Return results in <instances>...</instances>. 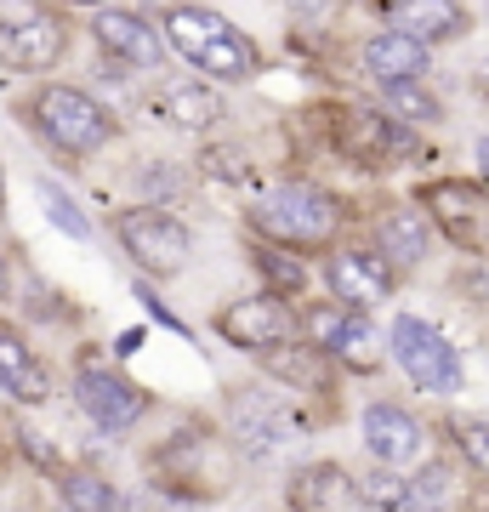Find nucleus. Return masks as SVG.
Segmentation results:
<instances>
[{
	"instance_id": "obj_1",
	"label": "nucleus",
	"mask_w": 489,
	"mask_h": 512,
	"mask_svg": "<svg viewBox=\"0 0 489 512\" xmlns=\"http://www.w3.org/2000/svg\"><path fill=\"white\" fill-rule=\"evenodd\" d=\"M160 40L165 52H177L188 69H200V80H217V86L251 80L256 63H262L256 40L245 29H234L217 6H165Z\"/></svg>"
},
{
	"instance_id": "obj_2",
	"label": "nucleus",
	"mask_w": 489,
	"mask_h": 512,
	"mask_svg": "<svg viewBox=\"0 0 489 512\" xmlns=\"http://www.w3.org/2000/svg\"><path fill=\"white\" fill-rule=\"evenodd\" d=\"M347 205L319 183H279L273 194H262L251 211V234L256 245H273L285 256H308L330 251V239L342 234Z\"/></svg>"
},
{
	"instance_id": "obj_3",
	"label": "nucleus",
	"mask_w": 489,
	"mask_h": 512,
	"mask_svg": "<svg viewBox=\"0 0 489 512\" xmlns=\"http://www.w3.org/2000/svg\"><path fill=\"white\" fill-rule=\"evenodd\" d=\"M18 114L23 126L63 160H91L97 148H109L120 137V120L80 86H35L18 103Z\"/></svg>"
},
{
	"instance_id": "obj_4",
	"label": "nucleus",
	"mask_w": 489,
	"mask_h": 512,
	"mask_svg": "<svg viewBox=\"0 0 489 512\" xmlns=\"http://www.w3.org/2000/svg\"><path fill=\"white\" fill-rule=\"evenodd\" d=\"M114 239L148 279H177L194 256V234L171 205H126L114 217Z\"/></svg>"
},
{
	"instance_id": "obj_5",
	"label": "nucleus",
	"mask_w": 489,
	"mask_h": 512,
	"mask_svg": "<svg viewBox=\"0 0 489 512\" xmlns=\"http://www.w3.org/2000/svg\"><path fill=\"white\" fill-rule=\"evenodd\" d=\"M387 359H399V370L421 393H461L467 387V370H461V353L450 348V336L438 325H427L421 313H399L393 330H387Z\"/></svg>"
},
{
	"instance_id": "obj_6",
	"label": "nucleus",
	"mask_w": 489,
	"mask_h": 512,
	"mask_svg": "<svg viewBox=\"0 0 489 512\" xmlns=\"http://www.w3.org/2000/svg\"><path fill=\"white\" fill-rule=\"evenodd\" d=\"M69 52V23L46 12V6H29V0H6L0 6V69L12 74H46L63 63Z\"/></svg>"
},
{
	"instance_id": "obj_7",
	"label": "nucleus",
	"mask_w": 489,
	"mask_h": 512,
	"mask_svg": "<svg viewBox=\"0 0 489 512\" xmlns=\"http://www.w3.org/2000/svg\"><path fill=\"white\" fill-rule=\"evenodd\" d=\"M217 336L239 353H262L268 359V353H285L302 342V313L290 308L285 296L256 291V296H239V302H228L217 313Z\"/></svg>"
},
{
	"instance_id": "obj_8",
	"label": "nucleus",
	"mask_w": 489,
	"mask_h": 512,
	"mask_svg": "<svg viewBox=\"0 0 489 512\" xmlns=\"http://www.w3.org/2000/svg\"><path fill=\"white\" fill-rule=\"evenodd\" d=\"M74 404L97 433H131L148 416V387H137L126 370L114 365H80L74 370Z\"/></svg>"
},
{
	"instance_id": "obj_9",
	"label": "nucleus",
	"mask_w": 489,
	"mask_h": 512,
	"mask_svg": "<svg viewBox=\"0 0 489 512\" xmlns=\"http://www.w3.org/2000/svg\"><path fill=\"white\" fill-rule=\"evenodd\" d=\"M421 217H427V228L433 234H444L450 245H461V251H478V239H484V188L472 183V177H438V183L421 188Z\"/></svg>"
},
{
	"instance_id": "obj_10",
	"label": "nucleus",
	"mask_w": 489,
	"mask_h": 512,
	"mask_svg": "<svg viewBox=\"0 0 489 512\" xmlns=\"http://www.w3.org/2000/svg\"><path fill=\"white\" fill-rule=\"evenodd\" d=\"M91 40L103 46V63H120V69H160L165 63V40L160 29L143 18V12H131V6H97L91 12Z\"/></svg>"
},
{
	"instance_id": "obj_11",
	"label": "nucleus",
	"mask_w": 489,
	"mask_h": 512,
	"mask_svg": "<svg viewBox=\"0 0 489 512\" xmlns=\"http://www.w3.org/2000/svg\"><path fill=\"white\" fill-rule=\"evenodd\" d=\"M325 285H330V296H336L347 313H370V308H381V302L393 296L399 274H393L376 251L347 245V251H330L325 256Z\"/></svg>"
},
{
	"instance_id": "obj_12",
	"label": "nucleus",
	"mask_w": 489,
	"mask_h": 512,
	"mask_svg": "<svg viewBox=\"0 0 489 512\" xmlns=\"http://www.w3.org/2000/svg\"><path fill=\"white\" fill-rule=\"evenodd\" d=\"M364 450L381 461V473H393V467H410V461L427 456V433L404 404L376 399L364 404Z\"/></svg>"
},
{
	"instance_id": "obj_13",
	"label": "nucleus",
	"mask_w": 489,
	"mask_h": 512,
	"mask_svg": "<svg viewBox=\"0 0 489 512\" xmlns=\"http://www.w3.org/2000/svg\"><path fill=\"white\" fill-rule=\"evenodd\" d=\"M381 29H393V35L416 40V46H444V40H461L472 29V12L467 6H455V0H393V6H381Z\"/></svg>"
},
{
	"instance_id": "obj_14",
	"label": "nucleus",
	"mask_w": 489,
	"mask_h": 512,
	"mask_svg": "<svg viewBox=\"0 0 489 512\" xmlns=\"http://www.w3.org/2000/svg\"><path fill=\"white\" fill-rule=\"evenodd\" d=\"M353 501H359V478L347 473L342 461H308L285 484L290 512H353Z\"/></svg>"
},
{
	"instance_id": "obj_15",
	"label": "nucleus",
	"mask_w": 489,
	"mask_h": 512,
	"mask_svg": "<svg viewBox=\"0 0 489 512\" xmlns=\"http://www.w3.org/2000/svg\"><path fill=\"white\" fill-rule=\"evenodd\" d=\"M427 245H433V228L416 205H387L376 217V256L393 268V274H410L427 262Z\"/></svg>"
},
{
	"instance_id": "obj_16",
	"label": "nucleus",
	"mask_w": 489,
	"mask_h": 512,
	"mask_svg": "<svg viewBox=\"0 0 489 512\" xmlns=\"http://www.w3.org/2000/svg\"><path fill=\"white\" fill-rule=\"evenodd\" d=\"M0 393L18 404H46L52 399V370L12 325H0Z\"/></svg>"
},
{
	"instance_id": "obj_17",
	"label": "nucleus",
	"mask_w": 489,
	"mask_h": 512,
	"mask_svg": "<svg viewBox=\"0 0 489 512\" xmlns=\"http://www.w3.org/2000/svg\"><path fill=\"white\" fill-rule=\"evenodd\" d=\"M342 154H353L359 165H387V160H404L410 154V131L393 126L387 114L376 109H353L347 114V131H336Z\"/></svg>"
},
{
	"instance_id": "obj_18",
	"label": "nucleus",
	"mask_w": 489,
	"mask_h": 512,
	"mask_svg": "<svg viewBox=\"0 0 489 512\" xmlns=\"http://www.w3.org/2000/svg\"><path fill=\"white\" fill-rule=\"evenodd\" d=\"M433 69V52L416 46V40L393 35V29H376V35L364 40V74L381 80V86H404V80H427Z\"/></svg>"
},
{
	"instance_id": "obj_19",
	"label": "nucleus",
	"mask_w": 489,
	"mask_h": 512,
	"mask_svg": "<svg viewBox=\"0 0 489 512\" xmlns=\"http://www.w3.org/2000/svg\"><path fill=\"white\" fill-rule=\"evenodd\" d=\"M154 114L165 126L200 137V131H211L222 120V97H217V86H200V80H165L154 92Z\"/></svg>"
},
{
	"instance_id": "obj_20",
	"label": "nucleus",
	"mask_w": 489,
	"mask_h": 512,
	"mask_svg": "<svg viewBox=\"0 0 489 512\" xmlns=\"http://www.w3.org/2000/svg\"><path fill=\"white\" fill-rule=\"evenodd\" d=\"M387 342H381V325L370 319V313H342V325H336V336H330L325 359L336 370H347V376H376L387 359Z\"/></svg>"
},
{
	"instance_id": "obj_21",
	"label": "nucleus",
	"mask_w": 489,
	"mask_h": 512,
	"mask_svg": "<svg viewBox=\"0 0 489 512\" xmlns=\"http://www.w3.org/2000/svg\"><path fill=\"white\" fill-rule=\"evenodd\" d=\"M57 495H63V507L69 512H126V495L114 490L103 473H91V467L57 473Z\"/></svg>"
},
{
	"instance_id": "obj_22",
	"label": "nucleus",
	"mask_w": 489,
	"mask_h": 512,
	"mask_svg": "<svg viewBox=\"0 0 489 512\" xmlns=\"http://www.w3.org/2000/svg\"><path fill=\"white\" fill-rule=\"evenodd\" d=\"M381 114L393 120V126H438L444 120V103H438L421 80H404V86H381Z\"/></svg>"
},
{
	"instance_id": "obj_23",
	"label": "nucleus",
	"mask_w": 489,
	"mask_h": 512,
	"mask_svg": "<svg viewBox=\"0 0 489 512\" xmlns=\"http://www.w3.org/2000/svg\"><path fill=\"white\" fill-rule=\"evenodd\" d=\"M455 507V473L444 461H427L410 484H404V512H450Z\"/></svg>"
},
{
	"instance_id": "obj_24",
	"label": "nucleus",
	"mask_w": 489,
	"mask_h": 512,
	"mask_svg": "<svg viewBox=\"0 0 489 512\" xmlns=\"http://www.w3.org/2000/svg\"><path fill=\"white\" fill-rule=\"evenodd\" d=\"M256 268H262V279H268L273 291L268 296H296L302 285H308V268L296 262V256H285V251H273V245H256Z\"/></svg>"
},
{
	"instance_id": "obj_25",
	"label": "nucleus",
	"mask_w": 489,
	"mask_h": 512,
	"mask_svg": "<svg viewBox=\"0 0 489 512\" xmlns=\"http://www.w3.org/2000/svg\"><path fill=\"white\" fill-rule=\"evenodd\" d=\"M200 171L205 177H217V183L239 188V183H251V154L239 143H205L200 148Z\"/></svg>"
},
{
	"instance_id": "obj_26",
	"label": "nucleus",
	"mask_w": 489,
	"mask_h": 512,
	"mask_svg": "<svg viewBox=\"0 0 489 512\" xmlns=\"http://www.w3.org/2000/svg\"><path fill=\"white\" fill-rule=\"evenodd\" d=\"M40 205H46V217H52V222H57V228H63L69 239H91L86 211H80V205H74L69 194H63V188L52 183V177H40Z\"/></svg>"
},
{
	"instance_id": "obj_27",
	"label": "nucleus",
	"mask_w": 489,
	"mask_h": 512,
	"mask_svg": "<svg viewBox=\"0 0 489 512\" xmlns=\"http://www.w3.org/2000/svg\"><path fill=\"white\" fill-rule=\"evenodd\" d=\"M455 444H461V461L489 473V421L484 416H455Z\"/></svg>"
},
{
	"instance_id": "obj_28",
	"label": "nucleus",
	"mask_w": 489,
	"mask_h": 512,
	"mask_svg": "<svg viewBox=\"0 0 489 512\" xmlns=\"http://www.w3.org/2000/svg\"><path fill=\"white\" fill-rule=\"evenodd\" d=\"M359 495H364L376 512H404V484H399L393 473H370V478L359 484Z\"/></svg>"
},
{
	"instance_id": "obj_29",
	"label": "nucleus",
	"mask_w": 489,
	"mask_h": 512,
	"mask_svg": "<svg viewBox=\"0 0 489 512\" xmlns=\"http://www.w3.org/2000/svg\"><path fill=\"white\" fill-rule=\"evenodd\" d=\"M143 194H148V200L143 205H154V194H182V171H177V165H148V171H143Z\"/></svg>"
},
{
	"instance_id": "obj_30",
	"label": "nucleus",
	"mask_w": 489,
	"mask_h": 512,
	"mask_svg": "<svg viewBox=\"0 0 489 512\" xmlns=\"http://www.w3.org/2000/svg\"><path fill=\"white\" fill-rule=\"evenodd\" d=\"M472 154H478V171L489 177V137H478V143H472Z\"/></svg>"
},
{
	"instance_id": "obj_31",
	"label": "nucleus",
	"mask_w": 489,
	"mask_h": 512,
	"mask_svg": "<svg viewBox=\"0 0 489 512\" xmlns=\"http://www.w3.org/2000/svg\"><path fill=\"white\" fill-rule=\"evenodd\" d=\"M0 217H6V171H0Z\"/></svg>"
},
{
	"instance_id": "obj_32",
	"label": "nucleus",
	"mask_w": 489,
	"mask_h": 512,
	"mask_svg": "<svg viewBox=\"0 0 489 512\" xmlns=\"http://www.w3.org/2000/svg\"><path fill=\"white\" fill-rule=\"evenodd\" d=\"M0 296H6V262H0Z\"/></svg>"
}]
</instances>
